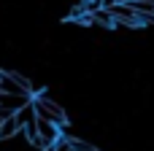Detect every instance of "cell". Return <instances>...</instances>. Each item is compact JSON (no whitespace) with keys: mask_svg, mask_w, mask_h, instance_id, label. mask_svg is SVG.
Wrapping results in <instances>:
<instances>
[{"mask_svg":"<svg viewBox=\"0 0 154 151\" xmlns=\"http://www.w3.org/2000/svg\"><path fill=\"white\" fill-rule=\"evenodd\" d=\"M111 14H114V22L122 24V27H141V14L130 5V3H114L111 5Z\"/></svg>","mask_w":154,"mask_h":151,"instance_id":"3","label":"cell"},{"mask_svg":"<svg viewBox=\"0 0 154 151\" xmlns=\"http://www.w3.org/2000/svg\"><path fill=\"white\" fill-rule=\"evenodd\" d=\"M32 105H35V113H38L41 119H49V122H54V124H60V127L68 124V113H65V108H62L57 100H51L49 95H38V97H32Z\"/></svg>","mask_w":154,"mask_h":151,"instance_id":"1","label":"cell"},{"mask_svg":"<svg viewBox=\"0 0 154 151\" xmlns=\"http://www.w3.org/2000/svg\"><path fill=\"white\" fill-rule=\"evenodd\" d=\"M73 146H76V151H97L95 146H89V143H84V140H79V138H73Z\"/></svg>","mask_w":154,"mask_h":151,"instance_id":"5","label":"cell"},{"mask_svg":"<svg viewBox=\"0 0 154 151\" xmlns=\"http://www.w3.org/2000/svg\"><path fill=\"white\" fill-rule=\"evenodd\" d=\"M0 92H8V95H35L32 84L22 76V73H14V70H0Z\"/></svg>","mask_w":154,"mask_h":151,"instance_id":"2","label":"cell"},{"mask_svg":"<svg viewBox=\"0 0 154 151\" xmlns=\"http://www.w3.org/2000/svg\"><path fill=\"white\" fill-rule=\"evenodd\" d=\"M24 127H22V122H19V116L16 113H11L8 119H3V124H0V143H5V140H11L14 135H19Z\"/></svg>","mask_w":154,"mask_h":151,"instance_id":"4","label":"cell"},{"mask_svg":"<svg viewBox=\"0 0 154 151\" xmlns=\"http://www.w3.org/2000/svg\"><path fill=\"white\" fill-rule=\"evenodd\" d=\"M119 3H130V0H119Z\"/></svg>","mask_w":154,"mask_h":151,"instance_id":"6","label":"cell"}]
</instances>
